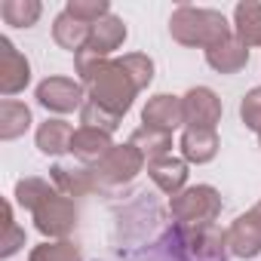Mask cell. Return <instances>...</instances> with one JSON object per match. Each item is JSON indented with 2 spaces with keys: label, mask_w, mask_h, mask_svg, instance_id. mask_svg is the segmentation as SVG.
Wrapping results in <instances>:
<instances>
[{
  "label": "cell",
  "mask_w": 261,
  "mask_h": 261,
  "mask_svg": "<svg viewBox=\"0 0 261 261\" xmlns=\"http://www.w3.org/2000/svg\"><path fill=\"white\" fill-rule=\"evenodd\" d=\"M74 65H77L83 89L89 92V101H95L98 108H105L117 117H123L133 108V98L142 92L117 59L111 62V59H92L86 53H77Z\"/></svg>",
  "instance_id": "obj_1"
},
{
  "label": "cell",
  "mask_w": 261,
  "mask_h": 261,
  "mask_svg": "<svg viewBox=\"0 0 261 261\" xmlns=\"http://www.w3.org/2000/svg\"><path fill=\"white\" fill-rule=\"evenodd\" d=\"M169 34L181 46H203L212 49L221 40L233 37V28L218 10H203V7H178L169 19Z\"/></svg>",
  "instance_id": "obj_2"
},
{
  "label": "cell",
  "mask_w": 261,
  "mask_h": 261,
  "mask_svg": "<svg viewBox=\"0 0 261 261\" xmlns=\"http://www.w3.org/2000/svg\"><path fill=\"white\" fill-rule=\"evenodd\" d=\"M169 212L178 221V227H203L218 218L221 197L209 185H194V188H185L181 194L169 197Z\"/></svg>",
  "instance_id": "obj_3"
},
{
  "label": "cell",
  "mask_w": 261,
  "mask_h": 261,
  "mask_svg": "<svg viewBox=\"0 0 261 261\" xmlns=\"http://www.w3.org/2000/svg\"><path fill=\"white\" fill-rule=\"evenodd\" d=\"M175 252L181 261H227V233H221L215 224L203 227H178Z\"/></svg>",
  "instance_id": "obj_4"
},
{
  "label": "cell",
  "mask_w": 261,
  "mask_h": 261,
  "mask_svg": "<svg viewBox=\"0 0 261 261\" xmlns=\"http://www.w3.org/2000/svg\"><path fill=\"white\" fill-rule=\"evenodd\" d=\"M145 154L136 148V145H114L108 157H101L95 166H92V175H95V185L98 188H123L129 185L145 166Z\"/></svg>",
  "instance_id": "obj_5"
},
{
  "label": "cell",
  "mask_w": 261,
  "mask_h": 261,
  "mask_svg": "<svg viewBox=\"0 0 261 261\" xmlns=\"http://www.w3.org/2000/svg\"><path fill=\"white\" fill-rule=\"evenodd\" d=\"M31 215H34L37 230L43 237H56V240H65L74 230V224H77V206H74V200L65 197V194H59L56 188L31 209Z\"/></svg>",
  "instance_id": "obj_6"
},
{
  "label": "cell",
  "mask_w": 261,
  "mask_h": 261,
  "mask_svg": "<svg viewBox=\"0 0 261 261\" xmlns=\"http://www.w3.org/2000/svg\"><path fill=\"white\" fill-rule=\"evenodd\" d=\"M37 101L46 108V111H56V114H71L77 108H83V83L71 80V77H46L40 86H37Z\"/></svg>",
  "instance_id": "obj_7"
},
{
  "label": "cell",
  "mask_w": 261,
  "mask_h": 261,
  "mask_svg": "<svg viewBox=\"0 0 261 261\" xmlns=\"http://www.w3.org/2000/svg\"><path fill=\"white\" fill-rule=\"evenodd\" d=\"M185 105V123L188 129H215L221 120V98L209 86H194L181 95Z\"/></svg>",
  "instance_id": "obj_8"
},
{
  "label": "cell",
  "mask_w": 261,
  "mask_h": 261,
  "mask_svg": "<svg viewBox=\"0 0 261 261\" xmlns=\"http://www.w3.org/2000/svg\"><path fill=\"white\" fill-rule=\"evenodd\" d=\"M227 249L237 258H255L261 252V203L227 227Z\"/></svg>",
  "instance_id": "obj_9"
},
{
  "label": "cell",
  "mask_w": 261,
  "mask_h": 261,
  "mask_svg": "<svg viewBox=\"0 0 261 261\" xmlns=\"http://www.w3.org/2000/svg\"><path fill=\"white\" fill-rule=\"evenodd\" d=\"M31 80V65L28 59L13 46L10 37H0V92L16 95L28 86Z\"/></svg>",
  "instance_id": "obj_10"
},
{
  "label": "cell",
  "mask_w": 261,
  "mask_h": 261,
  "mask_svg": "<svg viewBox=\"0 0 261 261\" xmlns=\"http://www.w3.org/2000/svg\"><path fill=\"white\" fill-rule=\"evenodd\" d=\"M142 123L148 129H160V133H169L178 129L185 123V105L178 95H169V92H160L154 98H148L145 111H142Z\"/></svg>",
  "instance_id": "obj_11"
},
{
  "label": "cell",
  "mask_w": 261,
  "mask_h": 261,
  "mask_svg": "<svg viewBox=\"0 0 261 261\" xmlns=\"http://www.w3.org/2000/svg\"><path fill=\"white\" fill-rule=\"evenodd\" d=\"M123 40H126V25H123V19H117V16L111 13V16H105L101 22L92 25L89 43H86L80 53H86V56H92V59H108L114 49L123 46Z\"/></svg>",
  "instance_id": "obj_12"
},
{
  "label": "cell",
  "mask_w": 261,
  "mask_h": 261,
  "mask_svg": "<svg viewBox=\"0 0 261 261\" xmlns=\"http://www.w3.org/2000/svg\"><path fill=\"white\" fill-rule=\"evenodd\" d=\"M148 175H151V181H154L163 194L175 197V194L185 191V181H188V163L178 160V157H172V154H166V157L148 160Z\"/></svg>",
  "instance_id": "obj_13"
},
{
  "label": "cell",
  "mask_w": 261,
  "mask_h": 261,
  "mask_svg": "<svg viewBox=\"0 0 261 261\" xmlns=\"http://www.w3.org/2000/svg\"><path fill=\"white\" fill-rule=\"evenodd\" d=\"M111 148H114V142H111V136L108 133H101V129H92V126H80V129H74V139H71V154L77 157V160H83V163H98L101 157H108L111 154Z\"/></svg>",
  "instance_id": "obj_14"
},
{
  "label": "cell",
  "mask_w": 261,
  "mask_h": 261,
  "mask_svg": "<svg viewBox=\"0 0 261 261\" xmlns=\"http://www.w3.org/2000/svg\"><path fill=\"white\" fill-rule=\"evenodd\" d=\"M246 62H249V46H243L237 37H227L218 46L206 49V65L218 74H237L246 68Z\"/></svg>",
  "instance_id": "obj_15"
},
{
  "label": "cell",
  "mask_w": 261,
  "mask_h": 261,
  "mask_svg": "<svg viewBox=\"0 0 261 261\" xmlns=\"http://www.w3.org/2000/svg\"><path fill=\"white\" fill-rule=\"evenodd\" d=\"M49 175H53L56 191L65 194V197H86L98 188L92 169H83V166H62L59 163V166L49 169Z\"/></svg>",
  "instance_id": "obj_16"
},
{
  "label": "cell",
  "mask_w": 261,
  "mask_h": 261,
  "mask_svg": "<svg viewBox=\"0 0 261 261\" xmlns=\"http://www.w3.org/2000/svg\"><path fill=\"white\" fill-rule=\"evenodd\" d=\"M178 148H181L185 163H209L221 145H218L215 129H185Z\"/></svg>",
  "instance_id": "obj_17"
},
{
  "label": "cell",
  "mask_w": 261,
  "mask_h": 261,
  "mask_svg": "<svg viewBox=\"0 0 261 261\" xmlns=\"http://www.w3.org/2000/svg\"><path fill=\"white\" fill-rule=\"evenodd\" d=\"M89 34H92V25L74 19L71 13H59L56 22H53V40H56L62 49H71L74 56L89 43Z\"/></svg>",
  "instance_id": "obj_18"
},
{
  "label": "cell",
  "mask_w": 261,
  "mask_h": 261,
  "mask_svg": "<svg viewBox=\"0 0 261 261\" xmlns=\"http://www.w3.org/2000/svg\"><path fill=\"white\" fill-rule=\"evenodd\" d=\"M233 37L243 46H261V4L246 0L233 10Z\"/></svg>",
  "instance_id": "obj_19"
},
{
  "label": "cell",
  "mask_w": 261,
  "mask_h": 261,
  "mask_svg": "<svg viewBox=\"0 0 261 261\" xmlns=\"http://www.w3.org/2000/svg\"><path fill=\"white\" fill-rule=\"evenodd\" d=\"M71 139H74V129L65 120H46L37 129V148L49 157H59V154L71 151Z\"/></svg>",
  "instance_id": "obj_20"
},
{
  "label": "cell",
  "mask_w": 261,
  "mask_h": 261,
  "mask_svg": "<svg viewBox=\"0 0 261 261\" xmlns=\"http://www.w3.org/2000/svg\"><path fill=\"white\" fill-rule=\"evenodd\" d=\"M28 126H31V111H28V105L13 101V98L0 101V139H4V142H13V139L25 136Z\"/></svg>",
  "instance_id": "obj_21"
},
{
  "label": "cell",
  "mask_w": 261,
  "mask_h": 261,
  "mask_svg": "<svg viewBox=\"0 0 261 261\" xmlns=\"http://www.w3.org/2000/svg\"><path fill=\"white\" fill-rule=\"evenodd\" d=\"M129 145H136L145 154V160H157V157H166L172 151V136L169 133H160V129L142 126V129H136V133H133Z\"/></svg>",
  "instance_id": "obj_22"
},
{
  "label": "cell",
  "mask_w": 261,
  "mask_h": 261,
  "mask_svg": "<svg viewBox=\"0 0 261 261\" xmlns=\"http://www.w3.org/2000/svg\"><path fill=\"white\" fill-rule=\"evenodd\" d=\"M40 13H43V7L37 0H4L0 4V16L13 28H31L40 19Z\"/></svg>",
  "instance_id": "obj_23"
},
{
  "label": "cell",
  "mask_w": 261,
  "mask_h": 261,
  "mask_svg": "<svg viewBox=\"0 0 261 261\" xmlns=\"http://www.w3.org/2000/svg\"><path fill=\"white\" fill-rule=\"evenodd\" d=\"M28 261H80V249L71 240H56V243H40L31 249Z\"/></svg>",
  "instance_id": "obj_24"
},
{
  "label": "cell",
  "mask_w": 261,
  "mask_h": 261,
  "mask_svg": "<svg viewBox=\"0 0 261 261\" xmlns=\"http://www.w3.org/2000/svg\"><path fill=\"white\" fill-rule=\"evenodd\" d=\"M22 246H25V230L16 224V218H13V206L4 203V233H0V255L10 258V255H16Z\"/></svg>",
  "instance_id": "obj_25"
},
{
  "label": "cell",
  "mask_w": 261,
  "mask_h": 261,
  "mask_svg": "<svg viewBox=\"0 0 261 261\" xmlns=\"http://www.w3.org/2000/svg\"><path fill=\"white\" fill-rule=\"evenodd\" d=\"M123 68H126V74L136 80V86L139 89H145L151 80H154V62L145 56V53H126L123 59H117Z\"/></svg>",
  "instance_id": "obj_26"
},
{
  "label": "cell",
  "mask_w": 261,
  "mask_h": 261,
  "mask_svg": "<svg viewBox=\"0 0 261 261\" xmlns=\"http://www.w3.org/2000/svg\"><path fill=\"white\" fill-rule=\"evenodd\" d=\"M120 120H123V117H117V114L98 108L95 101H86V105L80 108V123H83V126H92V129H101V133H108V136L120 126Z\"/></svg>",
  "instance_id": "obj_27"
},
{
  "label": "cell",
  "mask_w": 261,
  "mask_h": 261,
  "mask_svg": "<svg viewBox=\"0 0 261 261\" xmlns=\"http://www.w3.org/2000/svg\"><path fill=\"white\" fill-rule=\"evenodd\" d=\"M65 13H71L74 19H80L86 25H95L105 16H111V7H108V0H71L65 7Z\"/></svg>",
  "instance_id": "obj_28"
},
{
  "label": "cell",
  "mask_w": 261,
  "mask_h": 261,
  "mask_svg": "<svg viewBox=\"0 0 261 261\" xmlns=\"http://www.w3.org/2000/svg\"><path fill=\"white\" fill-rule=\"evenodd\" d=\"M49 191H53V188H49L43 178H22V181H16V203L31 212Z\"/></svg>",
  "instance_id": "obj_29"
},
{
  "label": "cell",
  "mask_w": 261,
  "mask_h": 261,
  "mask_svg": "<svg viewBox=\"0 0 261 261\" xmlns=\"http://www.w3.org/2000/svg\"><path fill=\"white\" fill-rule=\"evenodd\" d=\"M240 117L246 123V129H252V133H261V86L249 89L240 101Z\"/></svg>",
  "instance_id": "obj_30"
},
{
  "label": "cell",
  "mask_w": 261,
  "mask_h": 261,
  "mask_svg": "<svg viewBox=\"0 0 261 261\" xmlns=\"http://www.w3.org/2000/svg\"><path fill=\"white\" fill-rule=\"evenodd\" d=\"M258 142H261V133H258Z\"/></svg>",
  "instance_id": "obj_31"
}]
</instances>
